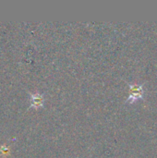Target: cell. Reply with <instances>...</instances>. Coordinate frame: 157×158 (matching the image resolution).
Returning a JSON list of instances; mask_svg holds the SVG:
<instances>
[{
    "label": "cell",
    "mask_w": 157,
    "mask_h": 158,
    "mask_svg": "<svg viewBox=\"0 0 157 158\" xmlns=\"http://www.w3.org/2000/svg\"><path fill=\"white\" fill-rule=\"evenodd\" d=\"M0 151H1V154H2L4 156H7L9 155V147L6 146V145H1Z\"/></svg>",
    "instance_id": "obj_3"
},
{
    "label": "cell",
    "mask_w": 157,
    "mask_h": 158,
    "mask_svg": "<svg viewBox=\"0 0 157 158\" xmlns=\"http://www.w3.org/2000/svg\"><path fill=\"white\" fill-rule=\"evenodd\" d=\"M143 95H144V89L143 84L131 83L130 84V95L127 102L132 104L137 100L143 99Z\"/></svg>",
    "instance_id": "obj_1"
},
{
    "label": "cell",
    "mask_w": 157,
    "mask_h": 158,
    "mask_svg": "<svg viewBox=\"0 0 157 158\" xmlns=\"http://www.w3.org/2000/svg\"><path fill=\"white\" fill-rule=\"evenodd\" d=\"M30 98H31V108H41L43 106V103H44V97L43 94H39V93H35V94H30Z\"/></svg>",
    "instance_id": "obj_2"
}]
</instances>
